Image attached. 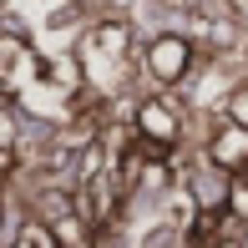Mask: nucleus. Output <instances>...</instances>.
Returning <instances> with one entry per match:
<instances>
[{
  "mask_svg": "<svg viewBox=\"0 0 248 248\" xmlns=\"http://www.w3.org/2000/svg\"><path fill=\"white\" fill-rule=\"evenodd\" d=\"M152 71L162 76V81L183 76L187 71V46H183V41H157V46H152Z\"/></svg>",
  "mask_w": 248,
  "mask_h": 248,
  "instance_id": "nucleus-2",
  "label": "nucleus"
},
{
  "mask_svg": "<svg viewBox=\"0 0 248 248\" xmlns=\"http://www.w3.org/2000/svg\"><path fill=\"white\" fill-rule=\"evenodd\" d=\"M142 137H147L152 147H167V142L177 137V117H172V111H162L157 101H152V107H142Z\"/></svg>",
  "mask_w": 248,
  "mask_h": 248,
  "instance_id": "nucleus-1",
  "label": "nucleus"
}]
</instances>
